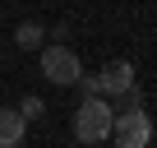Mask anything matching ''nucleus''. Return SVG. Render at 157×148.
<instances>
[{"label":"nucleus","instance_id":"20e7f679","mask_svg":"<svg viewBox=\"0 0 157 148\" xmlns=\"http://www.w3.org/2000/svg\"><path fill=\"white\" fill-rule=\"evenodd\" d=\"M129 88H134V65L129 60L102 65V74H97V93L102 97H116V93H129Z\"/></svg>","mask_w":157,"mask_h":148},{"label":"nucleus","instance_id":"39448f33","mask_svg":"<svg viewBox=\"0 0 157 148\" xmlns=\"http://www.w3.org/2000/svg\"><path fill=\"white\" fill-rule=\"evenodd\" d=\"M23 125H28V116H23V111H14V107L0 111V148L23 143Z\"/></svg>","mask_w":157,"mask_h":148},{"label":"nucleus","instance_id":"f257e3e1","mask_svg":"<svg viewBox=\"0 0 157 148\" xmlns=\"http://www.w3.org/2000/svg\"><path fill=\"white\" fill-rule=\"evenodd\" d=\"M111 102L102 97V93H88L83 102H78V111H74V139L78 143H102V139H111Z\"/></svg>","mask_w":157,"mask_h":148},{"label":"nucleus","instance_id":"423d86ee","mask_svg":"<svg viewBox=\"0 0 157 148\" xmlns=\"http://www.w3.org/2000/svg\"><path fill=\"white\" fill-rule=\"evenodd\" d=\"M14 42L23 46V51H33V46H42V23H19V33H14Z\"/></svg>","mask_w":157,"mask_h":148},{"label":"nucleus","instance_id":"f03ea898","mask_svg":"<svg viewBox=\"0 0 157 148\" xmlns=\"http://www.w3.org/2000/svg\"><path fill=\"white\" fill-rule=\"evenodd\" d=\"M111 139L120 143V148H148L152 143V120H148V111L134 102V107H120L116 116H111Z\"/></svg>","mask_w":157,"mask_h":148},{"label":"nucleus","instance_id":"7ed1b4c3","mask_svg":"<svg viewBox=\"0 0 157 148\" xmlns=\"http://www.w3.org/2000/svg\"><path fill=\"white\" fill-rule=\"evenodd\" d=\"M42 74L56 84V88H69V84H78V74H83V65H78V56L69 51V46H46L42 51Z\"/></svg>","mask_w":157,"mask_h":148},{"label":"nucleus","instance_id":"0eeeda50","mask_svg":"<svg viewBox=\"0 0 157 148\" xmlns=\"http://www.w3.org/2000/svg\"><path fill=\"white\" fill-rule=\"evenodd\" d=\"M19 111H23V116H37V111H42V97H23V107H19Z\"/></svg>","mask_w":157,"mask_h":148}]
</instances>
